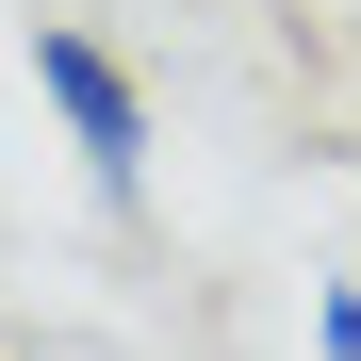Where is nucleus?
Instances as JSON below:
<instances>
[{
  "label": "nucleus",
  "instance_id": "f257e3e1",
  "mask_svg": "<svg viewBox=\"0 0 361 361\" xmlns=\"http://www.w3.org/2000/svg\"><path fill=\"white\" fill-rule=\"evenodd\" d=\"M33 99L66 115V148H82V180H99V197H132V180H148V99H132V66H115L99 33L33 17Z\"/></svg>",
  "mask_w": 361,
  "mask_h": 361
},
{
  "label": "nucleus",
  "instance_id": "f03ea898",
  "mask_svg": "<svg viewBox=\"0 0 361 361\" xmlns=\"http://www.w3.org/2000/svg\"><path fill=\"white\" fill-rule=\"evenodd\" d=\"M312 361H361V295H312Z\"/></svg>",
  "mask_w": 361,
  "mask_h": 361
}]
</instances>
